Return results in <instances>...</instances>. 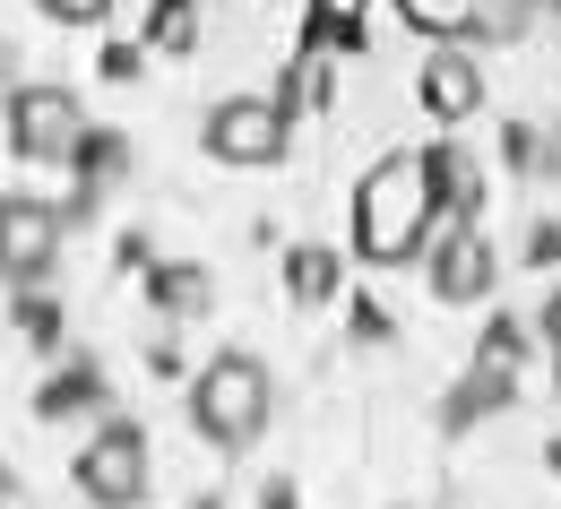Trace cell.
I'll return each instance as SVG.
<instances>
[{"mask_svg": "<svg viewBox=\"0 0 561 509\" xmlns=\"http://www.w3.org/2000/svg\"><path fill=\"white\" fill-rule=\"evenodd\" d=\"M449 155H415V147H398V155H380L363 182H354V251L371 259V268H407L432 251V233H440V208H449Z\"/></svg>", "mask_w": 561, "mask_h": 509, "instance_id": "1", "label": "cell"}, {"mask_svg": "<svg viewBox=\"0 0 561 509\" xmlns=\"http://www.w3.org/2000/svg\"><path fill=\"white\" fill-rule=\"evenodd\" d=\"M268 415H277V380H268L260 355H216V363L191 371V424H199V440L251 449L268 432Z\"/></svg>", "mask_w": 561, "mask_h": 509, "instance_id": "2", "label": "cell"}, {"mask_svg": "<svg viewBox=\"0 0 561 509\" xmlns=\"http://www.w3.org/2000/svg\"><path fill=\"white\" fill-rule=\"evenodd\" d=\"M0 122H9V147L26 164H78L87 155V104L70 86H44V78H18L0 95Z\"/></svg>", "mask_w": 561, "mask_h": 509, "instance_id": "3", "label": "cell"}, {"mask_svg": "<svg viewBox=\"0 0 561 509\" xmlns=\"http://www.w3.org/2000/svg\"><path fill=\"white\" fill-rule=\"evenodd\" d=\"M147 466H156V458H147V432L130 424V415H113L104 432L78 449L70 475H78V493H87L95 509H139V501H147V484H156Z\"/></svg>", "mask_w": 561, "mask_h": 509, "instance_id": "4", "label": "cell"}, {"mask_svg": "<svg viewBox=\"0 0 561 509\" xmlns=\"http://www.w3.org/2000/svg\"><path fill=\"white\" fill-rule=\"evenodd\" d=\"M199 139H208L216 164H233V173H260V164H277L285 155V104L277 95H225L208 104V122H199Z\"/></svg>", "mask_w": 561, "mask_h": 509, "instance_id": "5", "label": "cell"}, {"mask_svg": "<svg viewBox=\"0 0 561 509\" xmlns=\"http://www.w3.org/2000/svg\"><path fill=\"white\" fill-rule=\"evenodd\" d=\"M61 208L53 199H26V190H9L0 199V286H44L53 268H61Z\"/></svg>", "mask_w": 561, "mask_h": 509, "instance_id": "6", "label": "cell"}, {"mask_svg": "<svg viewBox=\"0 0 561 509\" xmlns=\"http://www.w3.org/2000/svg\"><path fill=\"white\" fill-rule=\"evenodd\" d=\"M415 86H423V113L432 122H476L484 113V61L476 53H432Z\"/></svg>", "mask_w": 561, "mask_h": 509, "instance_id": "7", "label": "cell"}, {"mask_svg": "<svg viewBox=\"0 0 561 509\" xmlns=\"http://www.w3.org/2000/svg\"><path fill=\"white\" fill-rule=\"evenodd\" d=\"M432 286L449 293V302H476V293L492 286V259H484V242H476L467 224H458V233L440 242V268H432Z\"/></svg>", "mask_w": 561, "mask_h": 509, "instance_id": "8", "label": "cell"}, {"mask_svg": "<svg viewBox=\"0 0 561 509\" xmlns=\"http://www.w3.org/2000/svg\"><path fill=\"white\" fill-rule=\"evenodd\" d=\"M415 35H432V44H458V35H476L484 26V0H389Z\"/></svg>", "mask_w": 561, "mask_h": 509, "instance_id": "9", "label": "cell"}, {"mask_svg": "<svg viewBox=\"0 0 561 509\" xmlns=\"http://www.w3.org/2000/svg\"><path fill=\"white\" fill-rule=\"evenodd\" d=\"M104 397H95V371H61L53 389H44V424H70V415H95Z\"/></svg>", "mask_w": 561, "mask_h": 509, "instance_id": "10", "label": "cell"}, {"mask_svg": "<svg viewBox=\"0 0 561 509\" xmlns=\"http://www.w3.org/2000/svg\"><path fill=\"white\" fill-rule=\"evenodd\" d=\"M35 9H44V18H61V26H95L113 0H35Z\"/></svg>", "mask_w": 561, "mask_h": 509, "instance_id": "11", "label": "cell"}, {"mask_svg": "<svg viewBox=\"0 0 561 509\" xmlns=\"http://www.w3.org/2000/svg\"><path fill=\"white\" fill-rule=\"evenodd\" d=\"M311 9H320V26H329V35H354L371 0H311Z\"/></svg>", "mask_w": 561, "mask_h": 509, "instance_id": "12", "label": "cell"}, {"mask_svg": "<svg viewBox=\"0 0 561 509\" xmlns=\"http://www.w3.org/2000/svg\"><path fill=\"white\" fill-rule=\"evenodd\" d=\"M545 355H553V380H561V293L545 302Z\"/></svg>", "mask_w": 561, "mask_h": 509, "instance_id": "13", "label": "cell"}, {"mask_svg": "<svg viewBox=\"0 0 561 509\" xmlns=\"http://www.w3.org/2000/svg\"><path fill=\"white\" fill-rule=\"evenodd\" d=\"M9 86H18V53L0 44V95H9Z\"/></svg>", "mask_w": 561, "mask_h": 509, "instance_id": "14", "label": "cell"}, {"mask_svg": "<svg viewBox=\"0 0 561 509\" xmlns=\"http://www.w3.org/2000/svg\"><path fill=\"white\" fill-rule=\"evenodd\" d=\"M9 493H18V484H9V475H0V501H9Z\"/></svg>", "mask_w": 561, "mask_h": 509, "instance_id": "15", "label": "cell"}, {"mask_svg": "<svg viewBox=\"0 0 561 509\" xmlns=\"http://www.w3.org/2000/svg\"><path fill=\"white\" fill-rule=\"evenodd\" d=\"M553 18H561V0H553Z\"/></svg>", "mask_w": 561, "mask_h": 509, "instance_id": "16", "label": "cell"}]
</instances>
